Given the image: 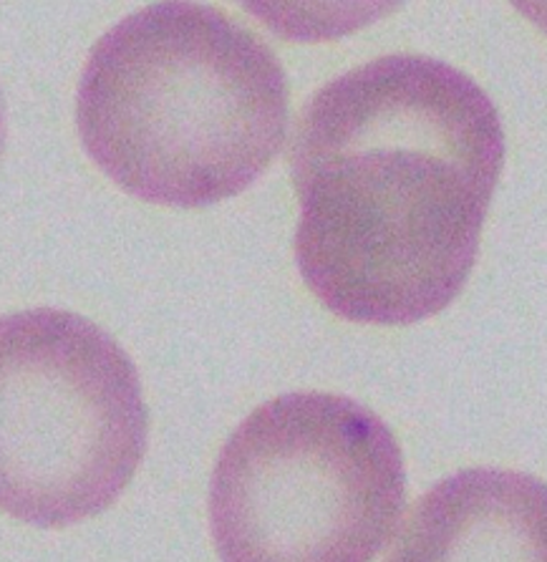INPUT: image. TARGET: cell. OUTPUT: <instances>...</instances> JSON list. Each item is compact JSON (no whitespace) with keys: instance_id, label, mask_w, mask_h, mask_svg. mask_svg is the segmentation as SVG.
Here are the masks:
<instances>
[{"instance_id":"6da1fadb","label":"cell","mask_w":547,"mask_h":562,"mask_svg":"<svg viewBox=\"0 0 547 562\" xmlns=\"http://www.w3.org/2000/svg\"><path fill=\"white\" fill-rule=\"evenodd\" d=\"M504 159L498 106L451 64L391 54L341 74L290 142L308 291L361 326L447 311L472 278Z\"/></svg>"},{"instance_id":"7a4b0ae2","label":"cell","mask_w":547,"mask_h":562,"mask_svg":"<svg viewBox=\"0 0 547 562\" xmlns=\"http://www.w3.org/2000/svg\"><path fill=\"white\" fill-rule=\"evenodd\" d=\"M76 124L93 165L124 192L208 207L253 187L283 149L286 71L217 8L161 0L91 48Z\"/></svg>"},{"instance_id":"3957f363","label":"cell","mask_w":547,"mask_h":562,"mask_svg":"<svg viewBox=\"0 0 547 562\" xmlns=\"http://www.w3.org/2000/svg\"><path fill=\"white\" fill-rule=\"evenodd\" d=\"M406 513L404 454L350 396L293 391L247 416L220 451L210 530L237 562H364Z\"/></svg>"},{"instance_id":"277c9868","label":"cell","mask_w":547,"mask_h":562,"mask_svg":"<svg viewBox=\"0 0 547 562\" xmlns=\"http://www.w3.org/2000/svg\"><path fill=\"white\" fill-rule=\"evenodd\" d=\"M136 366L83 315L0 318V509L68 527L122 497L147 451Z\"/></svg>"},{"instance_id":"5b68a950","label":"cell","mask_w":547,"mask_h":562,"mask_svg":"<svg viewBox=\"0 0 547 562\" xmlns=\"http://www.w3.org/2000/svg\"><path fill=\"white\" fill-rule=\"evenodd\" d=\"M389 555L401 562H547V482L502 467L444 476L406 507Z\"/></svg>"},{"instance_id":"8992f818","label":"cell","mask_w":547,"mask_h":562,"mask_svg":"<svg viewBox=\"0 0 547 562\" xmlns=\"http://www.w3.org/2000/svg\"><path fill=\"white\" fill-rule=\"evenodd\" d=\"M278 38L331 44L387 19L406 0H235Z\"/></svg>"},{"instance_id":"52a82bcc","label":"cell","mask_w":547,"mask_h":562,"mask_svg":"<svg viewBox=\"0 0 547 562\" xmlns=\"http://www.w3.org/2000/svg\"><path fill=\"white\" fill-rule=\"evenodd\" d=\"M517 8L520 13L525 15L529 23H535L537 29H545V19H547V0H507Z\"/></svg>"},{"instance_id":"ba28073f","label":"cell","mask_w":547,"mask_h":562,"mask_svg":"<svg viewBox=\"0 0 547 562\" xmlns=\"http://www.w3.org/2000/svg\"><path fill=\"white\" fill-rule=\"evenodd\" d=\"M5 144V106H3V93H0V155H3Z\"/></svg>"},{"instance_id":"9c48e42d","label":"cell","mask_w":547,"mask_h":562,"mask_svg":"<svg viewBox=\"0 0 547 562\" xmlns=\"http://www.w3.org/2000/svg\"><path fill=\"white\" fill-rule=\"evenodd\" d=\"M543 31H545V33H547V19H545V29H543Z\"/></svg>"}]
</instances>
